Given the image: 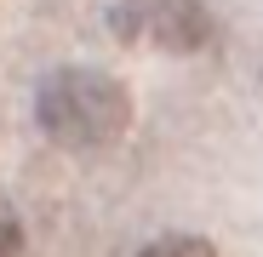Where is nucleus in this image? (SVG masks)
Instances as JSON below:
<instances>
[{
	"mask_svg": "<svg viewBox=\"0 0 263 257\" xmlns=\"http://www.w3.org/2000/svg\"><path fill=\"white\" fill-rule=\"evenodd\" d=\"M34 120L58 149H109L132 132V92L103 69H52L34 92Z\"/></svg>",
	"mask_w": 263,
	"mask_h": 257,
	"instance_id": "nucleus-1",
	"label": "nucleus"
},
{
	"mask_svg": "<svg viewBox=\"0 0 263 257\" xmlns=\"http://www.w3.org/2000/svg\"><path fill=\"white\" fill-rule=\"evenodd\" d=\"M109 23L120 40L149 46V52H172V57L206 52L217 40V23L200 0H126V6L109 12Z\"/></svg>",
	"mask_w": 263,
	"mask_h": 257,
	"instance_id": "nucleus-2",
	"label": "nucleus"
},
{
	"mask_svg": "<svg viewBox=\"0 0 263 257\" xmlns=\"http://www.w3.org/2000/svg\"><path fill=\"white\" fill-rule=\"evenodd\" d=\"M23 251V218L12 200H0V257H17Z\"/></svg>",
	"mask_w": 263,
	"mask_h": 257,
	"instance_id": "nucleus-4",
	"label": "nucleus"
},
{
	"mask_svg": "<svg viewBox=\"0 0 263 257\" xmlns=\"http://www.w3.org/2000/svg\"><path fill=\"white\" fill-rule=\"evenodd\" d=\"M138 257H217V251L200 234H155L149 246H138Z\"/></svg>",
	"mask_w": 263,
	"mask_h": 257,
	"instance_id": "nucleus-3",
	"label": "nucleus"
}]
</instances>
